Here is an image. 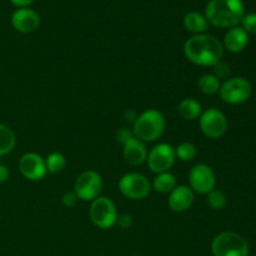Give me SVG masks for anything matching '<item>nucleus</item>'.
Segmentation results:
<instances>
[{"label": "nucleus", "mask_w": 256, "mask_h": 256, "mask_svg": "<svg viewBox=\"0 0 256 256\" xmlns=\"http://www.w3.org/2000/svg\"><path fill=\"white\" fill-rule=\"evenodd\" d=\"M184 55L189 62L199 66H214L222 62L224 46L219 39L209 34H198L184 44Z\"/></svg>", "instance_id": "nucleus-1"}, {"label": "nucleus", "mask_w": 256, "mask_h": 256, "mask_svg": "<svg viewBox=\"0 0 256 256\" xmlns=\"http://www.w3.org/2000/svg\"><path fill=\"white\" fill-rule=\"evenodd\" d=\"M245 15L242 0H210L205 8L208 22L216 28H234Z\"/></svg>", "instance_id": "nucleus-2"}, {"label": "nucleus", "mask_w": 256, "mask_h": 256, "mask_svg": "<svg viewBox=\"0 0 256 256\" xmlns=\"http://www.w3.org/2000/svg\"><path fill=\"white\" fill-rule=\"evenodd\" d=\"M165 130V118L159 110L149 109L136 116L132 124V134L144 142L159 139Z\"/></svg>", "instance_id": "nucleus-3"}, {"label": "nucleus", "mask_w": 256, "mask_h": 256, "mask_svg": "<svg viewBox=\"0 0 256 256\" xmlns=\"http://www.w3.org/2000/svg\"><path fill=\"white\" fill-rule=\"evenodd\" d=\"M212 252L214 256H248L249 244L238 232H224L212 240Z\"/></svg>", "instance_id": "nucleus-4"}, {"label": "nucleus", "mask_w": 256, "mask_h": 256, "mask_svg": "<svg viewBox=\"0 0 256 256\" xmlns=\"http://www.w3.org/2000/svg\"><path fill=\"white\" fill-rule=\"evenodd\" d=\"M90 220L99 229L106 230L116 224V206L112 199L105 196H98L92 202L89 209Z\"/></svg>", "instance_id": "nucleus-5"}, {"label": "nucleus", "mask_w": 256, "mask_h": 256, "mask_svg": "<svg viewBox=\"0 0 256 256\" xmlns=\"http://www.w3.org/2000/svg\"><path fill=\"white\" fill-rule=\"evenodd\" d=\"M252 84L244 78H230L220 85L219 94L222 102L230 105H239L252 96Z\"/></svg>", "instance_id": "nucleus-6"}, {"label": "nucleus", "mask_w": 256, "mask_h": 256, "mask_svg": "<svg viewBox=\"0 0 256 256\" xmlns=\"http://www.w3.org/2000/svg\"><path fill=\"white\" fill-rule=\"evenodd\" d=\"M119 190L128 199L142 200L152 192V184L142 174L129 172L119 180Z\"/></svg>", "instance_id": "nucleus-7"}, {"label": "nucleus", "mask_w": 256, "mask_h": 256, "mask_svg": "<svg viewBox=\"0 0 256 256\" xmlns=\"http://www.w3.org/2000/svg\"><path fill=\"white\" fill-rule=\"evenodd\" d=\"M102 189V179L94 170H86L82 172L75 180L74 192L79 200L92 202L100 195Z\"/></svg>", "instance_id": "nucleus-8"}, {"label": "nucleus", "mask_w": 256, "mask_h": 256, "mask_svg": "<svg viewBox=\"0 0 256 256\" xmlns=\"http://www.w3.org/2000/svg\"><path fill=\"white\" fill-rule=\"evenodd\" d=\"M200 129L209 139H219L226 132L228 119L225 114L215 108L205 110L199 118Z\"/></svg>", "instance_id": "nucleus-9"}, {"label": "nucleus", "mask_w": 256, "mask_h": 256, "mask_svg": "<svg viewBox=\"0 0 256 256\" xmlns=\"http://www.w3.org/2000/svg\"><path fill=\"white\" fill-rule=\"evenodd\" d=\"M175 159H176V155H175L174 148L166 142H160L148 152L146 162L149 169L152 172L162 174V172H169L170 168L174 165Z\"/></svg>", "instance_id": "nucleus-10"}, {"label": "nucleus", "mask_w": 256, "mask_h": 256, "mask_svg": "<svg viewBox=\"0 0 256 256\" xmlns=\"http://www.w3.org/2000/svg\"><path fill=\"white\" fill-rule=\"evenodd\" d=\"M189 182L192 192L202 195H208L212 190L215 189L216 178H215L214 170L209 165L196 164L190 170Z\"/></svg>", "instance_id": "nucleus-11"}, {"label": "nucleus", "mask_w": 256, "mask_h": 256, "mask_svg": "<svg viewBox=\"0 0 256 256\" xmlns=\"http://www.w3.org/2000/svg\"><path fill=\"white\" fill-rule=\"evenodd\" d=\"M19 170L25 179L39 182L46 174L45 159L35 152H26L19 160Z\"/></svg>", "instance_id": "nucleus-12"}, {"label": "nucleus", "mask_w": 256, "mask_h": 256, "mask_svg": "<svg viewBox=\"0 0 256 256\" xmlns=\"http://www.w3.org/2000/svg\"><path fill=\"white\" fill-rule=\"evenodd\" d=\"M12 25L16 32H32L39 28L40 16L35 10L29 8H19L12 15Z\"/></svg>", "instance_id": "nucleus-13"}, {"label": "nucleus", "mask_w": 256, "mask_h": 256, "mask_svg": "<svg viewBox=\"0 0 256 256\" xmlns=\"http://www.w3.org/2000/svg\"><path fill=\"white\" fill-rule=\"evenodd\" d=\"M194 202V192L192 188L186 185H176L169 192L168 204L169 208L175 212H184L190 209Z\"/></svg>", "instance_id": "nucleus-14"}, {"label": "nucleus", "mask_w": 256, "mask_h": 256, "mask_svg": "<svg viewBox=\"0 0 256 256\" xmlns=\"http://www.w3.org/2000/svg\"><path fill=\"white\" fill-rule=\"evenodd\" d=\"M122 154H124V159L128 164L138 166L146 162L148 150L144 142L132 136L122 144Z\"/></svg>", "instance_id": "nucleus-15"}, {"label": "nucleus", "mask_w": 256, "mask_h": 256, "mask_svg": "<svg viewBox=\"0 0 256 256\" xmlns=\"http://www.w3.org/2000/svg\"><path fill=\"white\" fill-rule=\"evenodd\" d=\"M249 42V34L242 26L230 28L224 36L222 46L230 52H242Z\"/></svg>", "instance_id": "nucleus-16"}, {"label": "nucleus", "mask_w": 256, "mask_h": 256, "mask_svg": "<svg viewBox=\"0 0 256 256\" xmlns=\"http://www.w3.org/2000/svg\"><path fill=\"white\" fill-rule=\"evenodd\" d=\"M184 28L188 32H194L195 35L204 34L209 28V22L205 15L198 12H190L184 16Z\"/></svg>", "instance_id": "nucleus-17"}, {"label": "nucleus", "mask_w": 256, "mask_h": 256, "mask_svg": "<svg viewBox=\"0 0 256 256\" xmlns=\"http://www.w3.org/2000/svg\"><path fill=\"white\" fill-rule=\"evenodd\" d=\"M178 112H179L180 116L185 120L192 122L195 119H199L202 115V105L198 100L192 99V98H188L180 102L179 106H178Z\"/></svg>", "instance_id": "nucleus-18"}, {"label": "nucleus", "mask_w": 256, "mask_h": 256, "mask_svg": "<svg viewBox=\"0 0 256 256\" xmlns=\"http://www.w3.org/2000/svg\"><path fill=\"white\" fill-rule=\"evenodd\" d=\"M175 186H176V178L172 172H165L156 175V178L152 182V189H154L158 192H162V194H168Z\"/></svg>", "instance_id": "nucleus-19"}, {"label": "nucleus", "mask_w": 256, "mask_h": 256, "mask_svg": "<svg viewBox=\"0 0 256 256\" xmlns=\"http://www.w3.org/2000/svg\"><path fill=\"white\" fill-rule=\"evenodd\" d=\"M16 144V138L14 132L9 126L0 124V156L12 152Z\"/></svg>", "instance_id": "nucleus-20"}, {"label": "nucleus", "mask_w": 256, "mask_h": 256, "mask_svg": "<svg viewBox=\"0 0 256 256\" xmlns=\"http://www.w3.org/2000/svg\"><path fill=\"white\" fill-rule=\"evenodd\" d=\"M220 80L212 74H204L198 80V88L205 95H214L220 90Z\"/></svg>", "instance_id": "nucleus-21"}, {"label": "nucleus", "mask_w": 256, "mask_h": 256, "mask_svg": "<svg viewBox=\"0 0 256 256\" xmlns=\"http://www.w3.org/2000/svg\"><path fill=\"white\" fill-rule=\"evenodd\" d=\"M65 165H66V159L60 152H52L45 159L46 172H50V174H58V172H62Z\"/></svg>", "instance_id": "nucleus-22"}, {"label": "nucleus", "mask_w": 256, "mask_h": 256, "mask_svg": "<svg viewBox=\"0 0 256 256\" xmlns=\"http://www.w3.org/2000/svg\"><path fill=\"white\" fill-rule=\"evenodd\" d=\"M175 155L179 158V160L182 162H192L196 156V148L192 142H182V144L178 145V148L175 149Z\"/></svg>", "instance_id": "nucleus-23"}, {"label": "nucleus", "mask_w": 256, "mask_h": 256, "mask_svg": "<svg viewBox=\"0 0 256 256\" xmlns=\"http://www.w3.org/2000/svg\"><path fill=\"white\" fill-rule=\"evenodd\" d=\"M208 204L214 210H222L226 206L228 198L222 190L214 189L208 194Z\"/></svg>", "instance_id": "nucleus-24"}, {"label": "nucleus", "mask_w": 256, "mask_h": 256, "mask_svg": "<svg viewBox=\"0 0 256 256\" xmlns=\"http://www.w3.org/2000/svg\"><path fill=\"white\" fill-rule=\"evenodd\" d=\"M242 28L248 34H256V12L244 15L242 19Z\"/></svg>", "instance_id": "nucleus-25"}, {"label": "nucleus", "mask_w": 256, "mask_h": 256, "mask_svg": "<svg viewBox=\"0 0 256 256\" xmlns=\"http://www.w3.org/2000/svg\"><path fill=\"white\" fill-rule=\"evenodd\" d=\"M214 72H215V76L218 78V79H230V72H232V70H230V66L226 64V62H219L216 65H214Z\"/></svg>", "instance_id": "nucleus-26"}, {"label": "nucleus", "mask_w": 256, "mask_h": 256, "mask_svg": "<svg viewBox=\"0 0 256 256\" xmlns=\"http://www.w3.org/2000/svg\"><path fill=\"white\" fill-rule=\"evenodd\" d=\"M78 200H79V198L76 196V194H75L74 192H65L64 195H62V205H64V206L74 208L75 205H76Z\"/></svg>", "instance_id": "nucleus-27"}, {"label": "nucleus", "mask_w": 256, "mask_h": 256, "mask_svg": "<svg viewBox=\"0 0 256 256\" xmlns=\"http://www.w3.org/2000/svg\"><path fill=\"white\" fill-rule=\"evenodd\" d=\"M116 224L119 225V226L122 228V229H129V228L132 225V216H130V215H128V214L118 215Z\"/></svg>", "instance_id": "nucleus-28"}, {"label": "nucleus", "mask_w": 256, "mask_h": 256, "mask_svg": "<svg viewBox=\"0 0 256 256\" xmlns=\"http://www.w3.org/2000/svg\"><path fill=\"white\" fill-rule=\"evenodd\" d=\"M134 136V134H132V132H130V130H128L126 128H122V129L118 132L116 134V138L118 140H119V142H122V144H124L125 142H128V140L130 139V138Z\"/></svg>", "instance_id": "nucleus-29"}, {"label": "nucleus", "mask_w": 256, "mask_h": 256, "mask_svg": "<svg viewBox=\"0 0 256 256\" xmlns=\"http://www.w3.org/2000/svg\"><path fill=\"white\" fill-rule=\"evenodd\" d=\"M12 5L18 8H28L30 4L34 2V0H10Z\"/></svg>", "instance_id": "nucleus-30"}, {"label": "nucleus", "mask_w": 256, "mask_h": 256, "mask_svg": "<svg viewBox=\"0 0 256 256\" xmlns=\"http://www.w3.org/2000/svg\"><path fill=\"white\" fill-rule=\"evenodd\" d=\"M9 178V170L6 166L0 164V182H5Z\"/></svg>", "instance_id": "nucleus-31"}]
</instances>
